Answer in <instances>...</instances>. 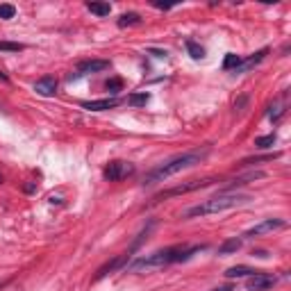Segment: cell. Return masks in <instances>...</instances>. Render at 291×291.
Returning <instances> with one entry per match:
<instances>
[{
    "instance_id": "6da1fadb",
    "label": "cell",
    "mask_w": 291,
    "mask_h": 291,
    "mask_svg": "<svg viewBox=\"0 0 291 291\" xmlns=\"http://www.w3.org/2000/svg\"><path fill=\"white\" fill-rule=\"evenodd\" d=\"M207 155H210V148L189 150V152H182V155H178V157H171V159H166L164 164H159V166L150 168V171L146 173L141 184H144V187H152V184H157V182H164V180L173 178V175H178V173L187 171V168L198 166Z\"/></svg>"
},
{
    "instance_id": "7a4b0ae2",
    "label": "cell",
    "mask_w": 291,
    "mask_h": 291,
    "mask_svg": "<svg viewBox=\"0 0 291 291\" xmlns=\"http://www.w3.org/2000/svg\"><path fill=\"white\" fill-rule=\"evenodd\" d=\"M207 250V246H171V248L157 250L152 255H141L137 257L132 264H128L130 271H139V269H162L168 264H178V262H187L196 253Z\"/></svg>"
},
{
    "instance_id": "3957f363",
    "label": "cell",
    "mask_w": 291,
    "mask_h": 291,
    "mask_svg": "<svg viewBox=\"0 0 291 291\" xmlns=\"http://www.w3.org/2000/svg\"><path fill=\"white\" fill-rule=\"evenodd\" d=\"M246 200H250L248 196L232 194V191H223V194L214 196V198L203 200L200 205L189 207V210L184 212V218H198V216L221 214V212H225V210H232V207H237V205H243Z\"/></svg>"
},
{
    "instance_id": "277c9868",
    "label": "cell",
    "mask_w": 291,
    "mask_h": 291,
    "mask_svg": "<svg viewBox=\"0 0 291 291\" xmlns=\"http://www.w3.org/2000/svg\"><path fill=\"white\" fill-rule=\"evenodd\" d=\"M132 173H135V166H132V164H128V162H109L107 166H105L103 175H105V180H109V182H119V180L130 178Z\"/></svg>"
},
{
    "instance_id": "5b68a950",
    "label": "cell",
    "mask_w": 291,
    "mask_h": 291,
    "mask_svg": "<svg viewBox=\"0 0 291 291\" xmlns=\"http://www.w3.org/2000/svg\"><path fill=\"white\" fill-rule=\"evenodd\" d=\"M282 227H287V221H282V218H264L262 223H257V225H253L246 234H243L241 239H253V237H262V234H269V232H275V230H282Z\"/></svg>"
},
{
    "instance_id": "8992f818",
    "label": "cell",
    "mask_w": 291,
    "mask_h": 291,
    "mask_svg": "<svg viewBox=\"0 0 291 291\" xmlns=\"http://www.w3.org/2000/svg\"><path fill=\"white\" fill-rule=\"evenodd\" d=\"M212 182H214L212 178H207V180H191V182H187V184H180V187H173V189H168V191H162V194L155 198V203H157V200H164V198H171V196L189 194V191H196V189H205V187H210Z\"/></svg>"
},
{
    "instance_id": "52a82bcc",
    "label": "cell",
    "mask_w": 291,
    "mask_h": 291,
    "mask_svg": "<svg viewBox=\"0 0 291 291\" xmlns=\"http://www.w3.org/2000/svg\"><path fill=\"white\" fill-rule=\"evenodd\" d=\"M107 69H109L107 60H84V62L77 64L75 75H71V80L82 77V75H91V73H103V71H107Z\"/></svg>"
},
{
    "instance_id": "ba28073f",
    "label": "cell",
    "mask_w": 291,
    "mask_h": 291,
    "mask_svg": "<svg viewBox=\"0 0 291 291\" xmlns=\"http://www.w3.org/2000/svg\"><path fill=\"white\" fill-rule=\"evenodd\" d=\"M275 275H269V273H255L248 278V282H246V289L248 291H269L271 287L275 285Z\"/></svg>"
},
{
    "instance_id": "9c48e42d",
    "label": "cell",
    "mask_w": 291,
    "mask_h": 291,
    "mask_svg": "<svg viewBox=\"0 0 291 291\" xmlns=\"http://www.w3.org/2000/svg\"><path fill=\"white\" fill-rule=\"evenodd\" d=\"M130 257H132V255H128V253L119 255V257H114L112 262H107V264L103 266V269H98L96 280H103V278H107L109 273H114V271H119V269H123V266H128L130 264Z\"/></svg>"
},
{
    "instance_id": "30bf717a",
    "label": "cell",
    "mask_w": 291,
    "mask_h": 291,
    "mask_svg": "<svg viewBox=\"0 0 291 291\" xmlns=\"http://www.w3.org/2000/svg\"><path fill=\"white\" fill-rule=\"evenodd\" d=\"M34 91L43 98H50L57 93V77L55 75H43L41 80L34 82Z\"/></svg>"
},
{
    "instance_id": "8fae6325",
    "label": "cell",
    "mask_w": 291,
    "mask_h": 291,
    "mask_svg": "<svg viewBox=\"0 0 291 291\" xmlns=\"http://www.w3.org/2000/svg\"><path fill=\"white\" fill-rule=\"evenodd\" d=\"M116 105H119V98H103V100L82 103V109H89V112H105V109H114Z\"/></svg>"
},
{
    "instance_id": "7c38bea8",
    "label": "cell",
    "mask_w": 291,
    "mask_h": 291,
    "mask_svg": "<svg viewBox=\"0 0 291 291\" xmlns=\"http://www.w3.org/2000/svg\"><path fill=\"white\" fill-rule=\"evenodd\" d=\"M266 55H269V48H262L259 53H255V55H250L248 60H241V64H239V69L234 71V73H246V71H250V69H255V66L259 64V62L264 60Z\"/></svg>"
},
{
    "instance_id": "4fadbf2b",
    "label": "cell",
    "mask_w": 291,
    "mask_h": 291,
    "mask_svg": "<svg viewBox=\"0 0 291 291\" xmlns=\"http://www.w3.org/2000/svg\"><path fill=\"white\" fill-rule=\"evenodd\" d=\"M241 243L243 239L241 237H232V239H225V241L218 246V255H232V253H237L239 248H241Z\"/></svg>"
},
{
    "instance_id": "5bb4252c",
    "label": "cell",
    "mask_w": 291,
    "mask_h": 291,
    "mask_svg": "<svg viewBox=\"0 0 291 291\" xmlns=\"http://www.w3.org/2000/svg\"><path fill=\"white\" fill-rule=\"evenodd\" d=\"M259 178H264V173H262V171H250V173H246V175H239V178H234V180L230 182L227 191H232L234 187H241V184L253 182V180H259Z\"/></svg>"
},
{
    "instance_id": "9a60e30c",
    "label": "cell",
    "mask_w": 291,
    "mask_h": 291,
    "mask_svg": "<svg viewBox=\"0 0 291 291\" xmlns=\"http://www.w3.org/2000/svg\"><path fill=\"white\" fill-rule=\"evenodd\" d=\"M257 271L255 269H248V266H232V269L225 271V278L227 280H234V278H250V275H255Z\"/></svg>"
},
{
    "instance_id": "2e32d148",
    "label": "cell",
    "mask_w": 291,
    "mask_h": 291,
    "mask_svg": "<svg viewBox=\"0 0 291 291\" xmlns=\"http://www.w3.org/2000/svg\"><path fill=\"white\" fill-rule=\"evenodd\" d=\"M119 27H132V25H141V16L137 11H128V14H121L119 21H116Z\"/></svg>"
},
{
    "instance_id": "e0dca14e",
    "label": "cell",
    "mask_w": 291,
    "mask_h": 291,
    "mask_svg": "<svg viewBox=\"0 0 291 291\" xmlns=\"http://www.w3.org/2000/svg\"><path fill=\"white\" fill-rule=\"evenodd\" d=\"M86 9L96 14V16H109V11H112V5L109 2H86Z\"/></svg>"
},
{
    "instance_id": "ac0fdd59",
    "label": "cell",
    "mask_w": 291,
    "mask_h": 291,
    "mask_svg": "<svg viewBox=\"0 0 291 291\" xmlns=\"http://www.w3.org/2000/svg\"><path fill=\"white\" fill-rule=\"evenodd\" d=\"M184 46H187V53L191 55L194 60H203V57H205V48H203L198 41H194V39H187Z\"/></svg>"
},
{
    "instance_id": "d6986e66",
    "label": "cell",
    "mask_w": 291,
    "mask_h": 291,
    "mask_svg": "<svg viewBox=\"0 0 291 291\" xmlns=\"http://www.w3.org/2000/svg\"><path fill=\"white\" fill-rule=\"evenodd\" d=\"M105 89L112 93V98H116L121 91H123V80H121V77H112V80L105 82Z\"/></svg>"
},
{
    "instance_id": "ffe728a7",
    "label": "cell",
    "mask_w": 291,
    "mask_h": 291,
    "mask_svg": "<svg viewBox=\"0 0 291 291\" xmlns=\"http://www.w3.org/2000/svg\"><path fill=\"white\" fill-rule=\"evenodd\" d=\"M239 64H241V57H239V55H234V53H227L225 55V62H223V69H225V71H237Z\"/></svg>"
},
{
    "instance_id": "44dd1931",
    "label": "cell",
    "mask_w": 291,
    "mask_h": 291,
    "mask_svg": "<svg viewBox=\"0 0 291 291\" xmlns=\"http://www.w3.org/2000/svg\"><path fill=\"white\" fill-rule=\"evenodd\" d=\"M150 100V96L146 91H141V93H132V96L128 98V105H132V107H141V105H146Z\"/></svg>"
},
{
    "instance_id": "7402d4cb",
    "label": "cell",
    "mask_w": 291,
    "mask_h": 291,
    "mask_svg": "<svg viewBox=\"0 0 291 291\" xmlns=\"http://www.w3.org/2000/svg\"><path fill=\"white\" fill-rule=\"evenodd\" d=\"M25 50L23 43H14V41H0V53H21Z\"/></svg>"
},
{
    "instance_id": "603a6c76",
    "label": "cell",
    "mask_w": 291,
    "mask_h": 291,
    "mask_svg": "<svg viewBox=\"0 0 291 291\" xmlns=\"http://www.w3.org/2000/svg\"><path fill=\"white\" fill-rule=\"evenodd\" d=\"M14 16H16V7L2 2V5H0V18H2V21H9V18H14Z\"/></svg>"
},
{
    "instance_id": "cb8c5ba5",
    "label": "cell",
    "mask_w": 291,
    "mask_h": 291,
    "mask_svg": "<svg viewBox=\"0 0 291 291\" xmlns=\"http://www.w3.org/2000/svg\"><path fill=\"white\" fill-rule=\"evenodd\" d=\"M273 144H275V135H266V137H259V139H255V148H259V150L271 148Z\"/></svg>"
},
{
    "instance_id": "d4e9b609",
    "label": "cell",
    "mask_w": 291,
    "mask_h": 291,
    "mask_svg": "<svg viewBox=\"0 0 291 291\" xmlns=\"http://www.w3.org/2000/svg\"><path fill=\"white\" fill-rule=\"evenodd\" d=\"M148 53H150V55H155V57H159V60H166V57H168V53H166V50H155V48H150Z\"/></svg>"
},
{
    "instance_id": "484cf974",
    "label": "cell",
    "mask_w": 291,
    "mask_h": 291,
    "mask_svg": "<svg viewBox=\"0 0 291 291\" xmlns=\"http://www.w3.org/2000/svg\"><path fill=\"white\" fill-rule=\"evenodd\" d=\"M155 7L157 9H171L173 5H168V2H155Z\"/></svg>"
},
{
    "instance_id": "4316f807",
    "label": "cell",
    "mask_w": 291,
    "mask_h": 291,
    "mask_svg": "<svg viewBox=\"0 0 291 291\" xmlns=\"http://www.w3.org/2000/svg\"><path fill=\"white\" fill-rule=\"evenodd\" d=\"M214 291H232V287L225 285V287H218V289H214Z\"/></svg>"
},
{
    "instance_id": "83f0119b",
    "label": "cell",
    "mask_w": 291,
    "mask_h": 291,
    "mask_svg": "<svg viewBox=\"0 0 291 291\" xmlns=\"http://www.w3.org/2000/svg\"><path fill=\"white\" fill-rule=\"evenodd\" d=\"M0 182H2V175H0Z\"/></svg>"
}]
</instances>
